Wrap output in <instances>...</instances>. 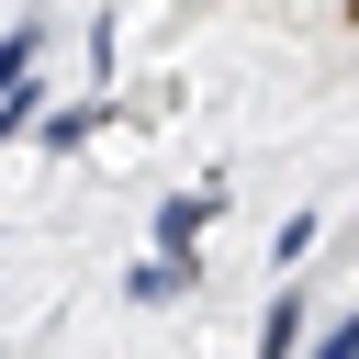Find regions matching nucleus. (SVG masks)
I'll list each match as a JSON object with an SVG mask.
<instances>
[{
    "label": "nucleus",
    "instance_id": "nucleus-5",
    "mask_svg": "<svg viewBox=\"0 0 359 359\" xmlns=\"http://www.w3.org/2000/svg\"><path fill=\"white\" fill-rule=\"evenodd\" d=\"M269 258H280V269H303V258H314V213H292V224L269 236Z\"/></svg>",
    "mask_w": 359,
    "mask_h": 359
},
{
    "label": "nucleus",
    "instance_id": "nucleus-7",
    "mask_svg": "<svg viewBox=\"0 0 359 359\" xmlns=\"http://www.w3.org/2000/svg\"><path fill=\"white\" fill-rule=\"evenodd\" d=\"M337 11H348V22H359V0H337Z\"/></svg>",
    "mask_w": 359,
    "mask_h": 359
},
{
    "label": "nucleus",
    "instance_id": "nucleus-4",
    "mask_svg": "<svg viewBox=\"0 0 359 359\" xmlns=\"http://www.w3.org/2000/svg\"><path fill=\"white\" fill-rule=\"evenodd\" d=\"M258 348H303V292H292V280L269 292V314H258Z\"/></svg>",
    "mask_w": 359,
    "mask_h": 359
},
{
    "label": "nucleus",
    "instance_id": "nucleus-1",
    "mask_svg": "<svg viewBox=\"0 0 359 359\" xmlns=\"http://www.w3.org/2000/svg\"><path fill=\"white\" fill-rule=\"evenodd\" d=\"M213 224H224V180H213V191H168V202H157V247H202Z\"/></svg>",
    "mask_w": 359,
    "mask_h": 359
},
{
    "label": "nucleus",
    "instance_id": "nucleus-6",
    "mask_svg": "<svg viewBox=\"0 0 359 359\" xmlns=\"http://www.w3.org/2000/svg\"><path fill=\"white\" fill-rule=\"evenodd\" d=\"M314 359H359V303H348V314H337V325L314 337Z\"/></svg>",
    "mask_w": 359,
    "mask_h": 359
},
{
    "label": "nucleus",
    "instance_id": "nucleus-2",
    "mask_svg": "<svg viewBox=\"0 0 359 359\" xmlns=\"http://www.w3.org/2000/svg\"><path fill=\"white\" fill-rule=\"evenodd\" d=\"M101 123H112V101H67V112H45V123H22V135H34V157H79Z\"/></svg>",
    "mask_w": 359,
    "mask_h": 359
},
{
    "label": "nucleus",
    "instance_id": "nucleus-3",
    "mask_svg": "<svg viewBox=\"0 0 359 359\" xmlns=\"http://www.w3.org/2000/svg\"><path fill=\"white\" fill-rule=\"evenodd\" d=\"M191 280H202V258H191V247H157L146 269H123V303H180Z\"/></svg>",
    "mask_w": 359,
    "mask_h": 359
}]
</instances>
